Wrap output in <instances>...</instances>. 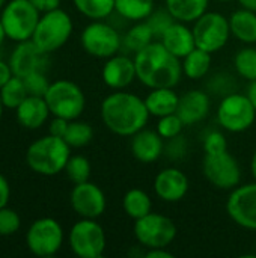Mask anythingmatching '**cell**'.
Returning <instances> with one entry per match:
<instances>
[{"label": "cell", "instance_id": "cell-20", "mask_svg": "<svg viewBox=\"0 0 256 258\" xmlns=\"http://www.w3.org/2000/svg\"><path fill=\"white\" fill-rule=\"evenodd\" d=\"M211 109V100L207 91L190 89L180 95L177 113L186 125H193L204 121Z\"/></svg>", "mask_w": 256, "mask_h": 258}, {"label": "cell", "instance_id": "cell-18", "mask_svg": "<svg viewBox=\"0 0 256 258\" xmlns=\"http://www.w3.org/2000/svg\"><path fill=\"white\" fill-rule=\"evenodd\" d=\"M101 79L104 85L113 91H121L128 88L134 80H137L134 59L127 53H121V51L106 59L101 70Z\"/></svg>", "mask_w": 256, "mask_h": 258}, {"label": "cell", "instance_id": "cell-25", "mask_svg": "<svg viewBox=\"0 0 256 258\" xmlns=\"http://www.w3.org/2000/svg\"><path fill=\"white\" fill-rule=\"evenodd\" d=\"M166 9L177 21L193 24L210 8V0H164Z\"/></svg>", "mask_w": 256, "mask_h": 258}, {"label": "cell", "instance_id": "cell-36", "mask_svg": "<svg viewBox=\"0 0 256 258\" xmlns=\"http://www.w3.org/2000/svg\"><path fill=\"white\" fill-rule=\"evenodd\" d=\"M145 21L148 23V26L151 27L155 39L158 41L163 36V33L167 30V27L175 21V18L172 17V14L164 6V8H160V9H154L152 14Z\"/></svg>", "mask_w": 256, "mask_h": 258}, {"label": "cell", "instance_id": "cell-46", "mask_svg": "<svg viewBox=\"0 0 256 258\" xmlns=\"http://www.w3.org/2000/svg\"><path fill=\"white\" fill-rule=\"evenodd\" d=\"M247 97H249V100L252 101V104H253V107L256 109V80L253 82H249V86H247Z\"/></svg>", "mask_w": 256, "mask_h": 258}, {"label": "cell", "instance_id": "cell-28", "mask_svg": "<svg viewBox=\"0 0 256 258\" xmlns=\"http://www.w3.org/2000/svg\"><path fill=\"white\" fill-rule=\"evenodd\" d=\"M122 209L130 219L137 221V219L143 218L145 215H148L149 212H152V200L146 190L133 187V189L127 190L124 195Z\"/></svg>", "mask_w": 256, "mask_h": 258}, {"label": "cell", "instance_id": "cell-21", "mask_svg": "<svg viewBox=\"0 0 256 258\" xmlns=\"http://www.w3.org/2000/svg\"><path fill=\"white\" fill-rule=\"evenodd\" d=\"M158 41L166 47L167 51H170L178 59H183L196 47L193 29L187 23L177 20L167 27V30Z\"/></svg>", "mask_w": 256, "mask_h": 258}, {"label": "cell", "instance_id": "cell-30", "mask_svg": "<svg viewBox=\"0 0 256 258\" xmlns=\"http://www.w3.org/2000/svg\"><path fill=\"white\" fill-rule=\"evenodd\" d=\"M75 9L86 18L107 20L115 14V0H72Z\"/></svg>", "mask_w": 256, "mask_h": 258}, {"label": "cell", "instance_id": "cell-11", "mask_svg": "<svg viewBox=\"0 0 256 258\" xmlns=\"http://www.w3.org/2000/svg\"><path fill=\"white\" fill-rule=\"evenodd\" d=\"M192 29H193L196 47L211 54L222 50L228 44L229 38L232 36L229 27V18L222 12H216V11H207L193 23Z\"/></svg>", "mask_w": 256, "mask_h": 258}, {"label": "cell", "instance_id": "cell-34", "mask_svg": "<svg viewBox=\"0 0 256 258\" xmlns=\"http://www.w3.org/2000/svg\"><path fill=\"white\" fill-rule=\"evenodd\" d=\"M63 172L66 174V177L69 178V181L72 184H78V183L88 181L91 178L92 166H91V162L86 156L75 154V156L69 157Z\"/></svg>", "mask_w": 256, "mask_h": 258}, {"label": "cell", "instance_id": "cell-19", "mask_svg": "<svg viewBox=\"0 0 256 258\" xmlns=\"http://www.w3.org/2000/svg\"><path fill=\"white\" fill-rule=\"evenodd\" d=\"M130 150L137 162L151 165L164 154V139L158 135L157 130L145 127L131 136Z\"/></svg>", "mask_w": 256, "mask_h": 258}, {"label": "cell", "instance_id": "cell-4", "mask_svg": "<svg viewBox=\"0 0 256 258\" xmlns=\"http://www.w3.org/2000/svg\"><path fill=\"white\" fill-rule=\"evenodd\" d=\"M74 23L69 14L60 8L41 14L32 41L45 53L51 54L62 48L71 38Z\"/></svg>", "mask_w": 256, "mask_h": 258}, {"label": "cell", "instance_id": "cell-26", "mask_svg": "<svg viewBox=\"0 0 256 258\" xmlns=\"http://www.w3.org/2000/svg\"><path fill=\"white\" fill-rule=\"evenodd\" d=\"M211 63H213L211 53L199 47H195L187 56L181 59L183 74L190 80H201L210 73Z\"/></svg>", "mask_w": 256, "mask_h": 258}, {"label": "cell", "instance_id": "cell-37", "mask_svg": "<svg viewBox=\"0 0 256 258\" xmlns=\"http://www.w3.org/2000/svg\"><path fill=\"white\" fill-rule=\"evenodd\" d=\"M21 227V218L20 215L9 209L8 206L0 209V236L6 237V236H12L15 234Z\"/></svg>", "mask_w": 256, "mask_h": 258}, {"label": "cell", "instance_id": "cell-39", "mask_svg": "<svg viewBox=\"0 0 256 258\" xmlns=\"http://www.w3.org/2000/svg\"><path fill=\"white\" fill-rule=\"evenodd\" d=\"M202 148L205 154H217L228 150V139L220 130H210L202 139Z\"/></svg>", "mask_w": 256, "mask_h": 258}, {"label": "cell", "instance_id": "cell-44", "mask_svg": "<svg viewBox=\"0 0 256 258\" xmlns=\"http://www.w3.org/2000/svg\"><path fill=\"white\" fill-rule=\"evenodd\" d=\"M145 258H174V254L167 248H151L145 249L143 252Z\"/></svg>", "mask_w": 256, "mask_h": 258}, {"label": "cell", "instance_id": "cell-14", "mask_svg": "<svg viewBox=\"0 0 256 258\" xmlns=\"http://www.w3.org/2000/svg\"><path fill=\"white\" fill-rule=\"evenodd\" d=\"M226 213L238 227L256 231V181L238 184L226 200Z\"/></svg>", "mask_w": 256, "mask_h": 258}, {"label": "cell", "instance_id": "cell-13", "mask_svg": "<svg viewBox=\"0 0 256 258\" xmlns=\"http://www.w3.org/2000/svg\"><path fill=\"white\" fill-rule=\"evenodd\" d=\"M202 172L207 181L220 190H232L241 184L240 163L228 150L217 154H205Z\"/></svg>", "mask_w": 256, "mask_h": 258}, {"label": "cell", "instance_id": "cell-45", "mask_svg": "<svg viewBox=\"0 0 256 258\" xmlns=\"http://www.w3.org/2000/svg\"><path fill=\"white\" fill-rule=\"evenodd\" d=\"M12 76H14V74H12V71H11L9 63L0 59V88H2Z\"/></svg>", "mask_w": 256, "mask_h": 258}, {"label": "cell", "instance_id": "cell-47", "mask_svg": "<svg viewBox=\"0 0 256 258\" xmlns=\"http://www.w3.org/2000/svg\"><path fill=\"white\" fill-rule=\"evenodd\" d=\"M238 3L241 8H246V9H250V11L256 12V0H238Z\"/></svg>", "mask_w": 256, "mask_h": 258}, {"label": "cell", "instance_id": "cell-52", "mask_svg": "<svg viewBox=\"0 0 256 258\" xmlns=\"http://www.w3.org/2000/svg\"><path fill=\"white\" fill-rule=\"evenodd\" d=\"M217 2H222V3H226V2H232V0H217Z\"/></svg>", "mask_w": 256, "mask_h": 258}, {"label": "cell", "instance_id": "cell-24", "mask_svg": "<svg viewBox=\"0 0 256 258\" xmlns=\"http://www.w3.org/2000/svg\"><path fill=\"white\" fill-rule=\"evenodd\" d=\"M143 100L149 115L158 119L161 116L177 113L180 95L175 92L174 88H155L151 89Z\"/></svg>", "mask_w": 256, "mask_h": 258}, {"label": "cell", "instance_id": "cell-29", "mask_svg": "<svg viewBox=\"0 0 256 258\" xmlns=\"http://www.w3.org/2000/svg\"><path fill=\"white\" fill-rule=\"evenodd\" d=\"M154 9V0H115V12L131 23L145 21Z\"/></svg>", "mask_w": 256, "mask_h": 258}, {"label": "cell", "instance_id": "cell-6", "mask_svg": "<svg viewBox=\"0 0 256 258\" xmlns=\"http://www.w3.org/2000/svg\"><path fill=\"white\" fill-rule=\"evenodd\" d=\"M44 98L53 116H60L68 121L78 119L86 109L83 89L71 80L62 79L51 82Z\"/></svg>", "mask_w": 256, "mask_h": 258}, {"label": "cell", "instance_id": "cell-23", "mask_svg": "<svg viewBox=\"0 0 256 258\" xmlns=\"http://www.w3.org/2000/svg\"><path fill=\"white\" fill-rule=\"evenodd\" d=\"M231 35L244 45L256 44V12L240 8L235 9L229 17Z\"/></svg>", "mask_w": 256, "mask_h": 258}, {"label": "cell", "instance_id": "cell-15", "mask_svg": "<svg viewBox=\"0 0 256 258\" xmlns=\"http://www.w3.org/2000/svg\"><path fill=\"white\" fill-rule=\"evenodd\" d=\"M8 63L12 74L23 79L32 73H47L50 54L41 50L32 39L21 41L12 50Z\"/></svg>", "mask_w": 256, "mask_h": 258}, {"label": "cell", "instance_id": "cell-3", "mask_svg": "<svg viewBox=\"0 0 256 258\" xmlns=\"http://www.w3.org/2000/svg\"><path fill=\"white\" fill-rule=\"evenodd\" d=\"M71 157V147L63 138L47 135L32 142L26 151L27 166L44 177L60 174Z\"/></svg>", "mask_w": 256, "mask_h": 258}, {"label": "cell", "instance_id": "cell-27", "mask_svg": "<svg viewBox=\"0 0 256 258\" xmlns=\"http://www.w3.org/2000/svg\"><path fill=\"white\" fill-rule=\"evenodd\" d=\"M155 41V36L146 21L133 23L122 35V50L125 53H137Z\"/></svg>", "mask_w": 256, "mask_h": 258}, {"label": "cell", "instance_id": "cell-22", "mask_svg": "<svg viewBox=\"0 0 256 258\" xmlns=\"http://www.w3.org/2000/svg\"><path fill=\"white\" fill-rule=\"evenodd\" d=\"M50 115L51 112L44 97L27 95L24 101L15 109V116L18 124L27 130L41 128L47 122Z\"/></svg>", "mask_w": 256, "mask_h": 258}, {"label": "cell", "instance_id": "cell-40", "mask_svg": "<svg viewBox=\"0 0 256 258\" xmlns=\"http://www.w3.org/2000/svg\"><path fill=\"white\" fill-rule=\"evenodd\" d=\"M187 151H189V145L183 135L167 139V144H164V154L172 160L184 159L187 156Z\"/></svg>", "mask_w": 256, "mask_h": 258}, {"label": "cell", "instance_id": "cell-38", "mask_svg": "<svg viewBox=\"0 0 256 258\" xmlns=\"http://www.w3.org/2000/svg\"><path fill=\"white\" fill-rule=\"evenodd\" d=\"M27 94L35 97H44L50 88V80L47 79V73H32L23 77Z\"/></svg>", "mask_w": 256, "mask_h": 258}, {"label": "cell", "instance_id": "cell-9", "mask_svg": "<svg viewBox=\"0 0 256 258\" xmlns=\"http://www.w3.org/2000/svg\"><path fill=\"white\" fill-rule=\"evenodd\" d=\"M133 234L137 243L145 249L167 248L177 237V225L169 216L149 212L143 218L134 221Z\"/></svg>", "mask_w": 256, "mask_h": 258}, {"label": "cell", "instance_id": "cell-51", "mask_svg": "<svg viewBox=\"0 0 256 258\" xmlns=\"http://www.w3.org/2000/svg\"><path fill=\"white\" fill-rule=\"evenodd\" d=\"M6 2H8V0H0V11H2V8L6 5Z\"/></svg>", "mask_w": 256, "mask_h": 258}, {"label": "cell", "instance_id": "cell-42", "mask_svg": "<svg viewBox=\"0 0 256 258\" xmlns=\"http://www.w3.org/2000/svg\"><path fill=\"white\" fill-rule=\"evenodd\" d=\"M41 14L60 8V0H29Z\"/></svg>", "mask_w": 256, "mask_h": 258}, {"label": "cell", "instance_id": "cell-7", "mask_svg": "<svg viewBox=\"0 0 256 258\" xmlns=\"http://www.w3.org/2000/svg\"><path fill=\"white\" fill-rule=\"evenodd\" d=\"M83 50L97 59H109L122 50V35L106 20H92L80 35Z\"/></svg>", "mask_w": 256, "mask_h": 258}, {"label": "cell", "instance_id": "cell-8", "mask_svg": "<svg viewBox=\"0 0 256 258\" xmlns=\"http://www.w3.org/2000/svg\"><path fill=\"white\" fill-rule=\"evenodd\" d=\"M256 121V109L247 94L231 92L223 95L217 107V122L229 133H243Z\"/></svg>", "mask_w": 256, "mask_h": 258}, {"label": "cell", "instance_id": "cell-17", "mask_svg": "<svg viewBox=\"0 0 256 258\" xmlns=\"http://www.w3.org/2000/svg\"><path fill=\"white\" fill-rule=\"evenodd\" d=\"M152 187L158 200L172 204L180 203L187 195L190 181L183 169L177 166H167L155 175Z\"/></svg>", "mask_w": 256, "mask_h": 258}, {"label": "cell", "instance_id": "cell-10", "mask_svg": "<svg viewBox=\"0 0 256 258\" xmlns=\"http://www.w3.org/2000/svg\"><path fill=\"white\" fill-rule=\"evenodd\" d=\"M68 245L77 257H103L107 246L106 231L97 219L81 218L71 227L68 233Z\"/></svg>", "mask_w": 256, "mask_h": 258}, {"label": "cell", "instance_id": "cell-32", "mask_svg": "<svg viewBox=\"0 0 256 258\" xmlns=\"http://www.w3.org/2000/svg\"><path fill=\"white\" fill-rule=\"evenodd\" d=\"M234 68L235 73L247 80H256V47L255 45H246L240 48L234 56Z\"/></svg>", "mask_w": 256, "mask_h": 258}, {"label": "cell", "instance_id": "cell-41", "mask_svg": "<svg viewBox=\"0 0 256 258\" xmlns=\"http://www.w3.org/2000/svg\"><path fill=\"white\" fill-rule=\"evenodd\" d=\"M68 124H69L68 119L60 118V116H53V119L50 121V125H48V133L53 136H57V138H63L68 130Z\"/></svg>", "mask_w": 256, "mask_h": 258}, {"label": "cell", "instance_id": "cell-12", "mask_svg": "<svg viewBox=\"0 0 256 258\" xmlns=\"http://www.w3.org/2000/svg\"><path fill=\"white\" fill-rule=\"evenodd\" d=\"M65 240L62 225L53 218H39L26 233V246L36 257L56 255Z\"/></svg>", "mask_w": 256, "mask_h": 258}, {"label": "cell", "instance_id": "cell-48", "mask_svg": "<svg viewBox=\"0 0 256 258\" xmlns=\"http://www.w3.org/2000/svg\"><path fill=\"white\" fill-rule=\"evenodd\" d=\"M249 168H250V174H252L253 180L256 181V148H255V151H253V154H252V157H250Z\"/></svg>", "mask_w": 256, "mask_h": 258}, {"label": "cell", "instance_id": "cell-31", "mask_svg": "<svg viewBox=\"0 0 256 258\" xmlns=\"http://www.w3.org/2000/svg\"><path fill=\"white\" fill-rule=\"evenodd\" d=\"M27 89L24 85V80L21 77L12 76L2 88H0V100L5 107L8 109H17L24 98L27 97Z\"/></svg>", "mask_w": 256, "mask_h": 258}, {"label": "cell", "instance_id": "cell-35", "mask_svg": "<svg viewBox=\"0 0 256 258\" xmlns=\"http://www.w3.org/2000/svg\"><path fill=\"white\" fill-rule=\"evenodd\" d=\"M184 127H186V124L178 116V113H170V115L158 118L155 130L158 132V135L164 141H167V139H172V138H177V136L183 135Z\"/></svg>", "mask_w": 256, "mask_h": 258}, {"label": "cell", "instance_id": "cell-5", "mask_svg": "<svg viewBox=\"0 0 256 258\" xmlns=\"http://www.w3.org/2000/svg\"><path fill=\"white\" fill-rule=\"evenodd\" d=\"M41 12L29 0H9L0 14L8 39L15 42L32 39Z\"/></svg>", "mask_w": 256, "mask_h": 258}, {"label": "cell", "instance_id": "cell-50", "mask_svg": "<svg viewBox=\"0 0 256 258\" xmlns=\"http://www.w3.org/2000/svg\"><path fill=\"white\" fill-rule=\"evenodd\" d=\"M3 109H5V106H3V103H2V100H0V118H2V115H3Z\"/></svg>", "mask_w": 256, "mask_h": 258}, {"label": "cell", "instance_id": "cell-1", "mask_svg": "<svg viewBox=\"0 0 256 258\" xmlns=\"http://www.w3.org/2000/svg\"><path fill=\"white\" fill-rule=\"evenodd\" d=\"M100 113L106 128L124 138H131L134 133L145 128L151 116L145 100L125 89L113 91L104 97Z\"/></svg>", "mask_w": 256, "mask_h": 258}, {"label": "cell", "instance_id": "cell-33", "mask_svg": "<svg viewBox=\"0 0 256 258\" xmlns=\"http://www.w3.org/2000/svg\"><path fill=\"white\" fill-rule=\"evenodd\" d=\"M63 139L71 148H83L92 142L94 128L89 122L72 119L68 124V130H66Z\"/></svg>", "mask_w": 256, "mask_h": 258}, {"label": "cell", "instance_id": "cell-16", "mask_svg": "<svg viewBox=\"0 0 256 258\" xmlns=\"http://www.w3.org/2000/svg\"><path fill=\"white\" fill-rule=\"evenodd\" d=\"M69 203L72 210L80 218L86 219H98L104 215L107 207V200L103 189L89 180L74 184L69 195Z\"/></svg>", "mask_w": 256, "mask_h": 258}, {"label": "cell", "instance_id": "cell-2", "mask_svg": "<svg viewBox=\"0 0 256 258\" xmlns=\"http://www.w3.org/2000/svg\"><path fill=\"white\" fill-rule=\"evenodd\" d=\"M133 59L137 80L149 89L175 88L184 76L181 59L167 51L157 39L134 53Z\"/></svg>", "mask_w": 256, "mask_h": 258}, {"label": "cell", "instance_id": "cell-49", "mask_svg": "<svg viewBox=\"0 0 256 258\" xmlns=\"http://www.w3.org/2000/svg\"><path fill=\"white\" fill-rule=\"evenodd\" d=\"M8 36H6V32H5V29H3V24H2V21H0V47L3 45V42H5V39H6Z\"/></svg>", "mask_w": 256, "mask_h": 258}, {"label": "cell", "instance_id": "cell-43", "mask_svg": "<svg viewBox=\"0 0 256 258\" xmlns=\"http://www.w3.org/2000/svg\"><path fill=\"white\" fill-rule=\"evenodd\" d=\"M9 198H11V186H9V181H8V178L3 174H0V209H3V207L8 206Z\"/></svg>", "mask_w": 256, "mask_h": 258}]
</instances>
